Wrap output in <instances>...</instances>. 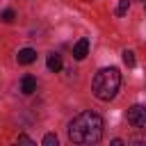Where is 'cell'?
<instances>
[{
	"instance_id": "cell-5",
	"label": "cell",
	"mask_w": 146,
	"mask_h": 146,
	"mask_svg": "<svg viewBox=\"0 0 146 146\" xmlns=\"http://www.w3.org/2000/svg\"><path fill=\"white\" fill-rule=\"evenodd\" d=\"M89 52V39H80L75 46H73V57L75 59H84Z\"/></svg>"
},
{
	"instance_id": "cell-3",
	"label": "cell",
	"mask_w": 146,
	"mask_h": 146,
	"mask_svg": "<svg viewBox=\"0 0 146 146\" xmlns=\"http://www.w3.org/2000/svg\"><path fill=\"white\" fill-rule=\"evenodd\" d=\"M128 123L132 128L146 130V105H132L128 110Z\"/></svg>"
},
{
	"instance_id": "cell-8",
	"label": "cell",
	"mask_w": 146,
	"mask_h": 146,
	"mask_svg": "<svg viewBox=\"0 0 146 146\" xmlns=\"http://www.w3.org/2000/svg\"><path fill=\"white\" fill-rule=\"evenodd\" d=\"M123 64H125L128 68L135 66V52H132V50H123Z\"/></svg>"
},
{
	"instance_id": "cell-13",
	"label": "cell",
	"mask_w": 146,
	"mask_h": 146,
	"mask_svg": "<svg viewBox=\"0 0 146 146\" xmlns=\"http://www.w3.org/2000/svg\"><path fill=\"white\" fill-rule=\"evenodd\" d=\"M144 9H146V0H144Z\"/></svg>"
},
{
	"instance_id": "cell-9",
	"label": "cell",
	"mask_w": 146,
	"mask_h": 146,
	"mask_svg": "<svg viewBox=\"0 0 146 146\" xmlns=\"http://www.w3.org/2000/svg\"><path fill=\"white\" fill-rule=\"evenodd\" d=\"M128 7H130V0H119V5H116V16H125Z\"/></svg>"
},
{
	"instance_id": "cell-10",
	"label": "cell",
	"mask_w": 146,
	"mask_h": 146,
	"mask_svg": "<svg viewBox=\"0 0 146 146\" xmlns=\"http://www.w3.org/2000/svg\"><path fill=\"white\" fill-rule=\"evenodd\" d=\"M0 18H2L5 23H14V18H16V14H14V9H5V11L0 14Z\"/></svg>"
},
{
	"instance_id": "cell-2",
	"label": "cell",
	"mask_w": 146,
	"mask_h": 146,
	"mask_svg": "<svg viewBox=\"0 0 146 146\" xmlns=\"http://www.w3.org/2000/svg\"><path fill=\"white\" fill-rule=\"evenodd\" d=\"M119 87H121V73L116 66L100 68L91 80V91L98 100H112L116 96Z\"/></svg>"
},
{
	"instance_id": "cell-11",
	"label": "cell",
	"mask_w": 146,
	"mask_h": 146,
	"mask_svg": "<svg viewBox=\"0 0 146 146\" xmlns=\"http://www.w3.org/2000/svg\"><path fill=\"white\" fill-rule=\"evenodd\" d=\"M43 146H57V135L48 132V135L43 137Z\"/></svg>"
},
{
	"instance_id": "cell-6",
	"label": "cell",
	"mask_w": 146,
	"mask_h": 146,
	"mask_svg": "<svg viewBox=\"0 0 146 146\" xmlns=\"http://www.w3.org/2000/svg\"><path fill=\"white\" fill-rule=\"evenodd\" d=\"M21 91H23L25 96L34 94V91H36V80H34L32 75H25V78L21 80Z\"/></svg>"
},
{
	"instance_id": "cell-14",
	"label": "cell",
	"mask_w": 146,
	"mask_h": 146,
	"mask_svg": "<svg viewBox=\"0 0 146 146\" xmlns=\"http://www.w3.org/2000/svg\"><path fill=\"white\" fill-rule=\"evenodd\" d=\"M141 2H144V0H141Z\"/></svg>"
},
{
	"instance_id": "cell-12",
	"label": "cell",
	"mask_w": 146,
	"mask_h": 146,
	"mask_svg": "<svg viewBox=\"0 0 146 146\" xmlns=\"http://www.w3.org/2000/svg\"><path fill=\"white\" fill-rule=\"evenodd\" d=\"M18 144H30V146H34V141H32L27 135H18Z\"/></svg>"
},
{
	"instance_id": "cell-4",
	"label": "cell",
	"mask_w": 146,
	"mask_h": 146,
	"mask_svg": "<svg viewBox=\"0 0 146 146\" xmlns=\"http://www.w3.org/2000/svg\"><path fill=\"white\" fill-rule=\"evenodd\" d=\"M16 59H18V64H32L34 59H36V50L34 48H21L18 50V55H16Z\"/></svg>"
},
{
	"instance_id": "cell-1",
	"label": "cell",
	"mask_w": 146,
	"mask_h": 146,
	"mask_svg": "<svg viewBox=\"0 0 146 146\" xmlns=\"http://www.w3.org/2000/svg\"><path fill=\"white\" fill-rule=\"evenodd\" d=\"M103 137V119L96 112H80L71 123H68V139L73 144H96Z\"/></svg>"
},
{
	"instance_id": "cell-7",
	"label": "cell",
	"mask_w": 146,
	"mask_h": 146,
	"mask_svg": "<svg viewBox=\"0 0 146 146\" xmlns=\"http://www.w3.org/2000/svg\"><path fill=\"white\" fill-rule=\"evenodd\" d=\"M46 64H48V68H50V71H55V73H57V71L62 68V57L52 52V55H48V62H46Z\"/></svg>"
}]
</instances>
